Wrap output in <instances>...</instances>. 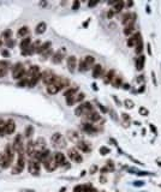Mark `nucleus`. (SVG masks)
Segmentation results:
<instances>
[{"label":"nucleus","mask_w":161,"mask_h":192,"mask_svg":"<svg viewBox=\"0 0 161 192\" xmlns=\"http://www.w3.org/2000/svg\"><path fill=\"white\" fill-rule=\"evenodd\" d=\"M43 166H45V168L47 169L48 172H53V171H55L57 168H58L59 166L57 165V162L54 161V157H49L48 160H46L45 162H43Z\"/></svg>","instance_id":"9b49d317"},{"label":"nucleus","mask_w":161,"mask_h":192,"mask_svg":"<svg viewBox=\"0 0 161 192\" xmlns=\"http://www.w3.org/2000/svg\"><path fill=\"white\" fill-rule=\"evenodd\" d=\"M78 71H80V72H85V71H88V68H87V66H85V64H84L83 59L79 61V65H78Z\"/></svg>","instance_id":"ea45409f"},{"label":"nucleus","mask_w":161,"mask_h":192,"mask_svg":"<svg viewBox=\"0 0 161 192\" xmlns=\"http://www.w3.org/2000/svg\"><path fill=\"white\" fill-rule=\"evenodd\" d=\"M28 35H29V28H28L27 25L21 27L18 29V31H17V36L21 37L22 40L24 39V37H28Z\"/></svg>","instance_id":"b1692460"},{"label":"nucleus","mask_w":161,"mask_h":192,"mask_svg":"<svg viewBox=\"0 0 161 192\" xmlns=\"http://www.w3.org/2000/svg\"><path fill=\"white\" fill-rule=\"evenodd\" d=\"M24 167H25V154L24 151H21V153H18L16 165L12 168V174H19L21 172H23Z\"/></svg>","instance_id":"f257e3e1"},{"label":"nucleus","mask_w":161,"mask_h":192,"mask_svg":"<svg viewBox=\"0 0 161 192\" xmlns=\"http://www.w3.org/2000/svg\"><path fill=\"white\" fill-rule=\"evenodd\" d=\"M31 43H33V42H31V37H30V36L23 39L22 41H21V43H19V47H21L22 52H23V50H27V49L31 46Z\"/></svg>","instance_id":"412c9836"},{"label":"nucleus","mask_w":161,"mask_h":192,"mask_svg":"<svg viewBox=\"0 0 161 192\" xmlns=\"http://www.w3.org/2000/svg\"><path fill=\"white\" fill-rule=\"evenodd\" d=\"M60 90L58 89V86H57L55 84H49L47 85V92L49 95H55V94H58Z\"/></svg>","instance_id":"c756f323"},{"label":"nucleus","mask_w":161,"mask_h":192,"mask_svg":"<svg viewBox=\"0 0 161 192\" xmlns=\"http://www.w3.org/2000/svg\"><path fill=\"white\" fill-rule=\"evenodd\" d=\"M33 135H34V127H33L31 125L27 126V129H25V132H24V136H25L27 138H30V137H31Z\"/></svg>","instance_id":"c9c22d12"},{"label":"nucleus","mask_w":161,"mask_h":192,"mask_svg":"<svg viewBox=\"0 0 161 192\" xmlns=\"http://www.w3.org/2000/svg\"><path fill=\"white\" fill-rule=\"evenodd\" d=\"M65 190H66V189H65V187H63V189H61V190H60V191H59V192H64V191H65Z\"/></svg>","instance_id":"680f3d73"},{"label":"nucleus","mask_w":161,"mask_h":192,"mask_svg":"<svg viewBox=\"0 0 161 192\" xmlns=\"http://www.w3.org/2000/svg\"><path fill=\"white\" fill-rule=\"evenodd\" d=\"M41 162L35 161V160H30L28 162V169H29V173L33 174V175H39L40 174V168H41Z\"/></svg>","instance_id":"20e7f679"},{"label":"nucleus","mask_w":161,"mask_h":192,"mask_svg":"<svg viewBox=\"0 0 161 192\" xmlns=\"http://www.w3.org/2000/svg\"><path fill=\"white\" fill-rule=\"evenodd\" d=\"M27 74V71L24 68V65L22 62H17L12 67V78L13 79H18L21 80L22 78H24Z\"/></svg>","instance_id":"f03ea898"},{"label":"nucleus","mask_w":161,"mask_h":192,"mask_svg":"<svg viewBox=\"0 0 161 192\" xmlns=\"http://www.w3.org/2000/svg\"><path fill=\"white\" fill-rule=\"evenodd\" d=\"M141 34L140 33H135L132 36H130L129 39H128V42H126V45L129 46V47H135V46L140 41H141Z\"/></svg>","instance_id":"f8f14e48"},{"label":"nucleus","mask_w":161,"mask_h":192,"mask_svg":"<svg viewBox=\"0 0 161 192\" xmlns=\"http://www.w3.org/2000/svg\"><path fill=\"white\" fill-rule=\"evenodd\" d=\"M135 47H136V48H135L136 53H137V54H141V53H142V50H143V42H142V40L135 46Z\"/></svg>","instance_id":"58836bf2"},{"label":"nucleus","mask_w":161,"mask_h":192,"mask_svg":"<svg viewBox=\"0 0 161 192\" xmlns=\"http://www.w3.org/2000/svg\"><path fill=\"white\" fill-rule=\"evenodd\" d=\"M64 55H65V49L57 50L55 53L52 55V62L53 64H60L63 61V59H64Z\"/></svg>","instance_id":"ddd939ff"},{"label":"nucleus","mask_w":161,"mask_h":192,"mask_svg":"<svg viewBox=\"0 0 161 192\" xmlns=\"http://www.w3.org/2000/svg\"><path fill=\"white\" fill-rule=\"evenodd\" d=\"M147 50H148V54H149V55L153 54V53H152V49H150V45H149V43L147 45Z\"/></svg>","instance_id":"864d4df0"},{"label":"nucleus","mask_w":161,"mask_h":192,"mask_svg":"<svg viewBox=\"0 0 161 192\" xmlns=\"http://www.w3.org/2000/svg\"><path fill=\"white\" fill-rule=\"evenodd\" d=\"M124 7V3L123 1H116V4H114V9H113V12H119V11H122Z\"/></svg>","instance_id":"f704fd0d"},{"label":"nucleus","mask_w":161,"mask_h":192,"mask_svg":"<svg viewBox=\"0 0 161 192\" xmlns=\"http://www.w3.org/2000/svg\"><path fill=\"white\" fill-rule=\"evenodd\" d=\"M5 43H6V46H7L9 48H11V47H13V46H15V41H13L12 39L9 40V41H7V42H5Z\"/></svg>","instance_id":"a18cd8bd"},{"label":"nucleus","mask_w":161,"mask_h":192,"mask_svg":"<svg viewBox=\"0 0 161 192\" xmlns=\"http://www.w3.org/2000/svg\"><path fill=\"white\" fill-rule=\"evenodd\" d=\"M84 97H85V94L84 92H77L76 94V96H75V101H76V103L77 102H80V101H83L84 100Z\"/></svg>","instance_id":"e433bc0d"},{"label":"nucleus","mask_w":161,"mask_h":192,"mask_svg":"<svg viewBox=\"0 0 161 192\" xmlns=\"http://www.w3.org/2000/svg\"><path fill=\"white\" fill-rule=\"evenodd\" d=\"M73 192H85L84 191V186L83 185H77L73 187Z\"/></svg>","instance_id":"c03bdc74"},{"label":"nucleus","mask_w":161,"mask_h":192,"mask_svg":"<svg viewBox=\"0 0 161 192\" xmlns=\"http://www.w3.org/2000/svg\"><path fill=\"white\" fill-rule=\"evenodd\" d=\"M116 77V72H114V70H110L107 73H106V76H105V78H103V82H105L106 84H108V83H112V80H113V78Z\"/></svg>","instance_id":"bb28decb"},{"label":"nucleus","mask_w":161,"mask_h":192,"mask_svg":"<svg viewBox=\"0 0 161 192\" xmlns=\"http://www.w3.org/2000/svg\"><path fill=\"white\" fill-rule=\"evenodd\" d=\"M83 61L85 64V66H87L88 70H90V67L93 68L94 67V64H95V58L93 55H85L83 58Z\"/></svg>","instance_id":"5701e85b"},{"label":"nucleus","mask_w":161,"mask_h":192,"mask_svg":"<svg viewBox=\"0 0 161 192\" xmlns=\"http://www.w3.org/2000/svg\"><path fill=\"white\" fill-rule=\"evenodd\" d=\"M96 171H97V166H91V167H90V169H89L90 174H95Z\"/></svg>","instance_id":"de8ad7c7"},{"label":"nucleus","mask_w":161,"mask_h":192,"mask_svg":"<svg viewBox=\"0 0 161 192\" xmlns=\"http://www.w3.org/2000/svg\"><path fill=\"white\" fill-rule=\"evenodd\" d=\"M124 106L128 109H131V108H134L135 104H134V102H132V100H129V98H128V100L124 101Z\"/></svg>","instance_id":"37998d69"},{"label":"nucleus","mask_w":161,"mask_h":192,"mask_svg":"<svg viewBox=\"0 0 161 192\" xmlns=\"http://www.w3.org/2000/svg\"><path fill=\"white\" fill-rule=\"evenodd\" d=\"M113 98H114V100H116V102H117V103H118V104H119V106H120V101H119V100H118V98H117V97H116V96H113Z\"/></svg>","instance_id":"4d7b16f0"},{"label":"nucleus","mask_w":161,"mask_h":192,"mask_svg":"<svg viewBox=\"0 0 161 192\" xmlns=\"http://www.w3.org/2000/svg\"><path fill=\"white\" fill-rule=\"evenodd\" d=\"M101 192H105V191H101Z\"/></svg>","instance_id":"e2e57ef3"},{"label":"nucleus","mask_w":161,"mask_h":192,"mask_svg":"<svg viewBox=\"0 0 161 192\" xmlns=\"http://www.w3.org/2000/svg\"><path fill=\"white\" fill-rule=\"evenodd\" d=\"M122 115H123V118H124V120H126V121H130V117H129V115H128V114H126V113H123Z\"/></svg>","instance_id":"3c124183"},{"label":"nucleus","mask_w":161,"mask_h":192,"mask_svg":"<svg viewBox=\"0 0 161 192\" xmlns=\"http://www.w3.org/2000/svg\"><path fill=\"white\" fill-rule=\"evenodd\" d=\"M82 130L84 131V132H87V133H89V135H95V133L97 132V129L96 127L91 124V123H83L82 124Z\"/></svg>","instance_id":"2eb2a0df"},{"label":"nucleus","mask_w":161,"mask_h":192,"mask_svg":"<svg viewBox=\"0 0 161 192\" xmlns=\"http://www.w3.org/2000/svg\"><path fill=\"white\" fill-rule=\"evenodd\" d=\"M124 88L128 90V89H130V85H129V84H125V85H124Z\"/></svg>","instance_id":"bf43d9fd"},{"label":"nucleus","mask_w":161,"mask_h":192,"mask_svg":"<svg viewBox=\"0 0 161 192\" xmlns=\"http://www.w3.org/2000/svg\"><path fill=\"white\" fill-rule=\"evenodd\" d=\"M144 62H146V56L144 55H140L138 59L136 60V68L138 70V71L143 70V67H144Z\"/></svg>","instance_id":"cd10ccee"},{"label":"nucleus","mask_w":161,"mask_h":192,"mask_svg":"<svg viewBox=\"0 0 161 192\" xmlns=\"http://www.w3.org/2000/svg\"><path fill=\"white\" fill-rule=\"evenodd\" d=\"M11 165H12V160L9 159L7 156H5V155L3 154L1 157H0V166H1L4 169H7L9 167H11Z\"/></svg>","instance_id":"aec40b11"},{"label":"nucleus","mask_w":161,"mask_h":192,"mask_svg":"<svg viewBox=\"0 0 161 192\" xmlns=\"http://www.w3.org/2000/svg\"><path fill=\"white\" fill-rule=\"evenodd\" d=\"M1 54H3V56H9V52L6 49H3L1 50Z\"/></svg>","instance_id":"603ef678"},{"label":"nucleus","mask_w":161,"mask_h":192,"mask_svg":"<svg viewBox=\"0 0 161 192\" xmlns=\"http://www.w3.org/2000/svg\"><path fill=\"white\" fill-rule=\"evenodd\" d=\"M16 131V123L12 119L6 120V135H12Z\"/></svg>","instance_id":"4be33fe9"},{"label":"nucleus","mask_w":161,"mask_h":192,"mask_svg":"<svg viewBox=\"0 0 161 192\" xmlns=\"http://www.w3.org/2000/svg\"><path fill=\"white\" fill-rule=\"evenodd\" d=\"M138 112H140V115H142V117H147V115H149V110L146 107H140Z\"/></svg>","instance_id":"a19ab883"},{"label":"nucleus","mask_w":161,"mask_h":192,"mask_svg":"<svg viewBox=\"0 0 161 192\" xmlns=\"http://www.w3.org/2000/svg\"><path fill=\"white\" fill-rule=\"evenodd\" d=\"M113 15H114V12H113V11H110V12L107 13V17H108V18H112V17H113Z\"/></svg>","instance_id":"5fc2aeb1"},{"label":"nucleus","mask_w":161,"mask_h":192,"mask_svg":"<svg viewBox=\"0 0 161 192\" xmlns=\"http://www.w3.org/2000/svg\"><path fill=\"white\" fill-rule=\"evenodd\" d=\"M23 136L22 135H17L13 139V143H12V148L16 151L17 154L21 153V151H24V147H23Z\"/></svg>","instance_id":"39448f33"},{"label":"nucleus","mask_w":161,"mask_h":192,"mask_svg":"<svg viewBox=\"0 0 161 192\" xmlns=\"http://www.w3.org/2000/svg\"><path fill=\"white\" fill-rule=\"evenodd\" d=\"M46 29H47V24H46L45 22H40L39 24L35 27V33L37 35H42L46 31Z\"/></svg>","instance_id":"a878e982"},{"label":"nucleus","mask_w":161,"mask_h":192,"mask_svg":"<svg viewBox=\"0 0 161 192\" xmlns=\"http://www.w3.org/2000/svg\"><path fill=\"white\" fill-rule=\"evenodd\" d=\"M88 192H97V190H96L95 187H91V189H90V190H89Z\"/></svg>","instance_id":"6e6d98bb"},{"label":"nucleus","mask_w":161,"mask_h":192,"mask_svg":"<svg viewBox=\"0 0 161 192\" xmlns=\"http://www.w3.org/2000/svg\"><path fill=\"white\" fill-rule=\"evenodd\" d=\"M54 161L57 162V165H58V166H64L66 163V157H65V155L63 153L57 151V153L54 154Z\"/></svg>","instance_id":"dca6fc26"},{"label":"nucleus","mask_w":161,"mask_h":192,"mask_svg":"<svg viewBox=\"0 0 161 192\" xmlns=\"http://www.w3.org/2000/svg\"><path fill=\"white\" fill-rule=\"evenodd\" d=\"M35 144H36V148H39L40 150H43L46 148V139L42 137H39L35 141Z\"/></svg>","instance_id":"7c9ffc66"},{"label":"nucleus","mask_w":161,"mask_h":192,"mask_svg":"<svg viewBox=\"0 0 161 192\" xmlns=\"http://www.w3.org/2000/svg\"><path fill=\"white\" fill-rule=\"evenodd\" d=\"M54 77H55V74L51 71H45V72L41 73V80L46 85H49V84L53 83Z\"/></svg>","instance_id":"1a4fd4ad"},{"label":"nucleus","mask_w":161,"mask_h":192,"mask_svg":"<svg viewBox=\"0 0 161 192\" xmlns=\"http://www.w3.org/2000/svg\"><path fill=\"white\" fill-rule=\"evenodd\" d=\"M9 68H10V65H9L7 61L0 60V78H3V77H5V76L7 74Z\"/></svg>","instance_id":"a211bd4d"},{"label":"nucleus","mask_w":161,"mask_h":192,"mask_svg":"<svg viewBox=\"0 0 161 192\" xmlns=\"http://www.w3.org/2000/svg\"><path fill=\"white\" fill-rule=\"evenodd\" d=\"M63 138V136L60 135L59 132H57V133H54V135H52V137H51V141H52V143H53L54 145H57L59 143V141Z\"/></svg>","instance_id":"72a5a7b5"},{"label":"nucleus","mask_w":161,"mask_h":192,"mask_svg":"<svg viewBox=\"0 0 161 192\" xmlns=\"http://www.w3.org/2000/svg\"><path fill=\"white\" fill-rule=\"evenodd\" d=\"M78 6H79V1H78V0H76V1L73 3V5H72V10H77Z\"/></svg>","instance_id":"8fccbe9b"},{"label":"nucleus","mask_w":161,"mask_h":192,"mask_svg":"<svg viewBox=\"0 0 161 192\" xmlns=\"http://www.w3.org/2000/svg\"><path fill=\"white\" fill-rule=\"evenodd\" d=\"M85 119H87V121L88 123H97L99 120H101V114L100 113H97L96 110H91V112L89 113V114H87L84 117Z\"/></svg>","instance_id":"9d476101"},{"label":"nucleus","mask_w":161,"mask_h":192,"mask_svg":"<svg viewBox=\"0 0 161 192\" xmlns=\"http://www.w3.org/2000/svg\"><path fill=\"white\" fill-rule=\"evenodd\" d=\"M99 153H100L101 155H107V154L111 153V150H110V148H107V147H100Z\"/></svg>","instance_id":"79ce46f5"},{"label":"nucleus","mask_w":161,"mask_h":192,"mask_svg":"<svg viewBox=\"0 0 161 192\" xmlns=\"http://www.w3.org/2000/svg\"><path fill=\"white\" fill-rule=\"evenodd\" d=\"M91 73H93V77H94V78H100V77H102V73H103V67H102V65H100V64L94 65Z\"/></svg>","instance_id":"6ab92c4d"},{"label":"nucleus","mask_w":161,"mask_h":192,"mask_svg":"<svg viewBox=\"0 0 161 192\" xmlns=\"http://www.w3.org/2000/svg\"><path fill=\"white\" fill-rule=\"evenodd\" d=\"M114 88H120V86L123 85V78L120 77V76H117L116 74V77L113 78V80H112V83H111Z\"/></svg>","instance_id":"c85d7f7f"},{"label":"nucleus","mask_w":161,"mask_h":192,"mask_svg":"<svg viewBox=\"0 0 161 192\" xmlns=\"http://www.w3.org/2000/svg\"><path fill=\"white\" fill-rule=\"evenodd\" d=\"M1 37L5 42H7L9 40H11V30H6V31H4L3 35H1Z\"/></svg>","instance_id":"4c0bfd02"},{"label":"nucleus","mask_w":161,"mask_h":192,"mask_svg":"<svg viewBox=\"0 0 161 192\" xmlns=\"http://www.w3.org/2000/svg\"><path fill=\"white\" fill-rule=\"evenodd\" d=\"M135 21H136V15L135 13H125L122 18V23L124 27H128V25H134L135 24Z\"/></svg>","instance_id":"6e6552de"},{"label":"nucleus","mask_w":161,"mask_h":192,"mask_svg":"<svg viewBox=\"0 0 161 192\" xmlns=\"http://www.w3.org/2000/svg\"><path fill=\"white\" fill-rule=\"evenodd\" d=\"M76 67H77V59H76V56H75V55L69 56L67 58V68H69V71L73 72L75 70H76Z\"/></svg>","instance_id":"f3484780"},{"label":"nucleus","mask_w":161,"mask_h":192,"mask_svg":"<svg viewBox=\"0 0 161 192\" xmlns=\"http://www.w3.org/2000/svg\"><path fill=\"white\" fill-rule=\"evenodd\" d=\"M52 84H55L57 86H58V89L59 90H63V89H65L69 86V80L64 77H60V76H57L55 74V77L53 79V83Z\"/></svg>","instance_id":"423d86ee"},{"label":"nucleus","mask_w":161,"mask_h":192,"mask_svg":"<svg viewBox=\"0 0 161 192\" xmlns=\"http://www.w3.org/2000/svg\"><path fill=\"white\" fill-rule=\"evenodd\" d=\"M88 5H89V6H95V5H96V3H89Z\"/></svg>","instance_id":"052dcab7"},{"label":"nucleus","mask_w":161,"mask_h":192,"mask_svg":"<svg viewBox=\"0 0 161 192\" xmlns=\"http://www.w3.org/2000/svg\"><path fill=\"white\" fill-rule=\"evenodd\" d=\"M6 136V120H0V137Z\"/></svg>","instance_id":"2f4dec72"},{"label":"nucleus","mask_w":161,"mask_h":192,"mask_svg":"<svg viewBox=\"0 0 161 192\" xmlns=\"http://www.w3.org/2000/svg\"><path fill=\"white\" fill-rule=\"evenodd\" d=\"M76 144H77V149L80 150V151H83V153H87L88 154V153H90V151H91V147H90V144L88 142L82 141V139H80V141L77 142Z\"/></svg>","instance_id":"4468645a"},{"label":"nucleus","mask_w":161,"mask_h":192,"mask_svg":"<svg viewBox=\"0 0 161 192\" xmlns=\"http://www.w3.org/2000/svg\"><path fill=\"white\" fill-rule=\"evenodd\" d=\"M135 31V25H128V27H124V34L126 36H132Z\"/></svg>","instance_id":"473e14b6"},{"label":"nucleus","mask_w":161,"mask_h":192,"mask_svg":"<svg viewBox=\"0 0 161 192\" xmlns=\"http://www.w3.org/2000/svg\"><path fill=\"white\" fill-rule=\"evenodd\" d=\"M149 129L152 130V132L154 133V135H158V131H156V129H155V126L153 124H149Z\"/></svg>","instance_id":"49530a36"},{"label":"nucleus","mask_w":161,"mask_h":192,"mask_svg":"<svg viewBox=\"0 0 161 192\" xmlns=\"http://www.w3.org/2000/svg\"><path fill=\"white\" fill-rule=\"evenodd\" d=\"M152 79H153V84L156 86V85H158V82H156V77H155V73H154V72H152Z\"/></svg>","instance_id":"09e8293b"},{"label":"nucleus","mask_w":161,"mask_h":192,"mask_svg":"<svg viewBox=\"0 0 161 192\" xmlns=\"http://www.w3.org/2000/svg\"><path fill=\"white\" fill-rule=\"evenodd\" d=\"M67 156H69V159L75 161V162H77V163H80L82 162V156H80L79 154V151L77 149H75V148H71V149H69L67 150Z\"/></svg>","instance_id":"0eeeda50"},{"label":"nucleus","mask_w":161,"mask_h":192,"mask_svg":"<svg viewBox=\"0 0 161 192\" xmlns=\"http://www.w3.org/2000/svg\"><path fill=\"white\" fill-rule=\"evenodd\" d=\"M135 185H140V186H142V185H143V181H136Z\"/></svg>","instance_id":"13d9d810"},{"label":"nucleus","mask_w":161,"mask_h":192,"mask_svg":"<svg viewBox=\"0 0 161 192\" xmlns=\"http://www.w3.org/2000/svg\"><path fill=\"white\" fill-rule=\"evenodd\" d=\"M91 110H94L93 108V104H91L90 102H84V103H80L79 106L76 108V110H75V113H76L77 117H85L87 114H89Z\"/></svg>","instance_id":"7ed1b4c3"},{"label":"nucleus","mask_w":161,"mask_h":192,"mask_svg":"<svg viewBox=\"0 0 161 192\" xmlns=\"http://www.w3.org/2000/svg\"><path fill=\"white\" fill-rule=\"evenodd\" d=\"M67 137L72 143H77L80 141V136L76 131H67Z\"/></svg>","instance_id":"393cba45"}]
</instances>
